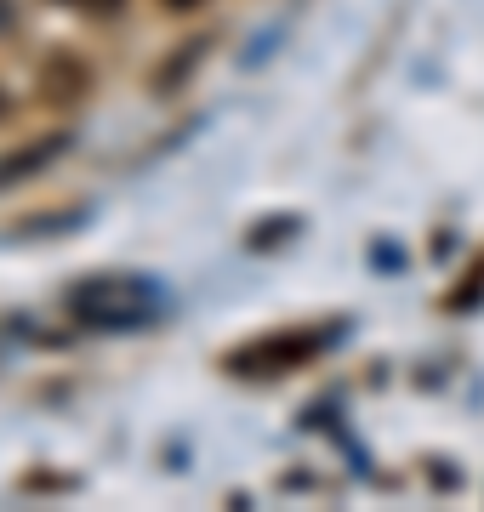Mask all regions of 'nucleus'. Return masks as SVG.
<instances>
[{
  "mask_svg": "<svg viewBox=\"0 0 484 512\" xmlns=\"http://www.w3.org/2000/svg\"><path fill=\"white\" fill-rule=\"evenodd\" d=\"M57 148H63V137H40V143L18 148V154H6V160H0V188L18 183V177H29V171H40V165L57 154Z\"/></svg>",
  "mask_w": 484,
  "mask_h": 512,
  "instance_id": "nucleus-4",
  "label": "nucleus"
},
{
  "mask_svg": "<svg viewBox=\"0 0 484 512\" xmlns=\"http://www.w3.org/2000/svg\"><path fill=\"white\" fill-rule=\"evenodd\" d=\"M69 6H86V12H109V6H120V0H69Z\"/></svg>",
  "mask_w": 484,
  "mask_h": 512,
  "instance_id": "nucleus-5",
  "label": "nucleus"
},
{
  "mask_svg": "<svg viewBox=\"0 0 484 512\" xmlns=\"http://www.w3.org/2000/svg\"><path fill=\"white\" fill-rule=\"evenodd\" d=\"M160 6H171V12H188V6H200V0H160Z\"/></svg>",
  "mask_w": 484,
  "mask_h": 512,
  "instance_id": "nucleus-6",
  "label": "nucleus"
},
{
  "mask_svg": "<svg viewBox=\"0 0 484 512\" xmlns=\"http://www.w3.org/2000/svg\"><path fill=\"white\" fill-rule=\"evenodd\" d=\"M86 86H92V69L75 52H52L40 63V97L46 103H75V97H86Z\"/></svg>",
  "mask_w": 484,
  "mask_h": 512,
  "instance_id": "nucleus-3",
  "label": "nucleus"
},
{
  "mask_svg": "<svg viewBox=\"0 0 484 512\" xmlns=\"http://www.w3.org/2000/svg\"><path fill=\"white\" fill-rule=\"evenodd\" d=\"M69 308L92 325H137L154 313V291L137 285V279H92V285H75L69 291Z\"/></svg>",
  "mask_w": 484,
  "mask_h": 512,
  "instance_id": "nucleus-1",
  "label": "nucleus"
},
{
  "mask_svg": "<svg viewBox=\"0 0 484 512\" xmlns=\"http://www.w3.org/2000/svg\"><path fill=\"white\" fill-rule=\"evenodd\" d=\"M319 353V336H268V342H245L223 359L234 376H285V370L308 365Z\"/></svg>",
  "mask_w": 484,
  "mask_h": 512,
  "instance_id": "nucleus-2",
  "label": "nucleus"
}]
</instances>
